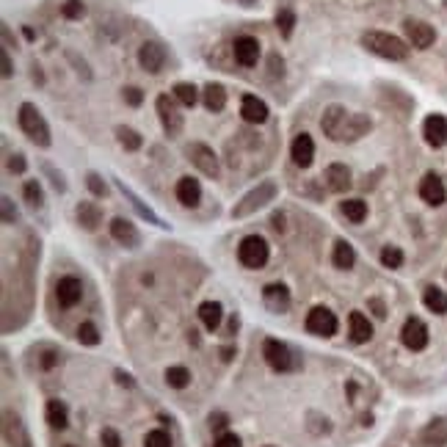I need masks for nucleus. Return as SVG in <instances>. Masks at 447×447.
Returning a JSON list of instances; mask_svg holds the SVG:
<instances>
[{
    "instance_id": "nucleus-47",
    "label": "nucleus",
    "mask_w": 447,
    "mask_h": 447,
    "mask_svg": "<svg viewBox=\"0 0 447 447\" xmlns=\"http://www.w3.org/2000/svg\"><path fill=\"white\" fill-rule=\"evenodd\" d=\"M213 447H243V442H240V436L238 434H221L216 442H213Z\"/></svg>"
},
{
    "instance_id": "nucleus-33",
    "label": "nucleus",
    "mask_w": 447,
    "mask_h": 447,
    "mask_svg": "<svg viewBox=\"0 0 447 447\" xmlns=\"http://www.w3.org/2000/svg\"><path fill=\"white\" fill-rule=\"evenodd\" d=\"M114 133H116V141H119V144H122L128 152H138V149L144 146V138H141V133H138V130H133V128H128V125H119Z\"/></svg>"
},
{
    "instance_id": "nucleus-26",
    "label": "nucleus",
    "mask_w": 447,
    "mask_h": 447,
    "mask_svg": "<svg viewBox=\"0 0 447 447\" xmlns=\"http://www.w3.org/2000/svg\"><path fill=\"white\" fill-rule=\"evenodd\" d=\"M221 317H224V307L219 301H205V304L199 307V320H202V326H205L207 331H216V329L221 326Z\"/></svg>"
},
{
    "instance_id": "nucleus-40",
    "label": "nucleus",
    "mask_w": 447,
    "mask_h": 447,
    "mask_svg": "<svg viewBox=\"0 0 447 447\" xmlns=\"http://www.w3.org/2000/svg\"><path fill=\"white\" fill-rule=\"evenodd\" d=\"M381 266L384 268H401L403 266V252L398 249V246H384L381 249Z\"/></svg>"
},
{
    "instance_id": "nucleus-6",
    "label": "nucleus",
    "mask_w": 447,
    "mask_h": 447,
    "mask_svg": "<svg viewBox=\"0 0 447 447\" xmlns=\"http://www.w3.org/2000/svg\"><path fill=\"white\" fill-rule=\"evenodd\" d=\"M185 155H188V160L205 174V177L216 179L221 174V163H219V155L207 146V144H202V141H193V144H188L185 146Z\"/></svg>"
},
{
    "instance_id": "nucleus-15",
    "label": "nucleus",
    "mask_w": 447,
    "mask_h": 447,
    "mask_svg": "<svg viewBox=\"0 0 447 447\" xmlns=\"http://www.w3.org/2000/svg\"><path fill=\"white\" fill-rule=\"evenodd\" d=\"M260 42L254 39V36H238L235 39V45H232V55H235V61L240 64V67H257V61H260Z\"/></svg>"
},
{
    "instance_id": "nucleus-57",
    "label": "nucleus",
    "mask_w": 447,
    "mask_h": 447,
    "mask_svg": "<svg viewBox=\"0 0 447 447\" xmlns=\"http://www.w3.org/2000/svg\"><path fill=\"white\" fill-rule=\"evenodd\" d=\"M67 447H75V445H67Z\"/></svg>"
},
{
    "instance_id": "nucleus-4",
    "label": "nucleus",
    "mask_w": 447,
    "mask_h": 447,
    "mask_svg": "<svg viewBox=\"0 0 447 447\" xmlns=\"http://www.w3.org/2000/svg\"><path fill=\"white\" fill-rule=\"evenodd\" d=\"M276 193H279V185L273 182V179H263V182H257V188H252L235 207H232V219H246V216H252V213H257L260 207H266L268 202L276 199Z\"/></svg>"
},
{
    "instance_id": "nucleus-28",
    "label": "nucleus",
    "mask_w": 447,
    "mask_h": 447,
    "mask_svg": "<svg viewBox=\"0 0 447 447\" xmlns=\"http://www.w3.org/2000/svg\"><path fill=\"white\" fill-rule=\"evenodd\" d=\"M75 216H78V224L83 226V229H97V224L102 221V210L94 205V202H81L78 205V210H75Z\"/></svg>"
},
{
    "instance_id": "nucleus-54",
    "label": "nucleus",
    "mask_w": 447,
    "mask_h": 447,
    "mask_svg": "<svg viewBox=\"0 0 447 447\" xmlns=\"http://www.w3.org/2000/svg\"><path fill=\"white\" fill-rule=\"evenodd\" d=\"M268 64H270V78H276V75L282 78V67H284V61H282V55H276V53H273V55H270V58H268Z\"/></svg>"
},
{
    "instance_id": "nucleus-22",
    "label": "nucleus",
    "mask_w": 447,
    "mask_h": 447,
    "mask_svg": "<svg viewBox=\"0 0 447 447\" xmlns=\"http://www.w3.org/2000/svg\"><path fill=\"white\" fill-rule=\"evenodd\" d=\"M111 235H114L116 243H122V246H128V249H135V246L141 243L138 229H135L128 219H114V221H111Z\"/></svg>"
},
{
    "instance_id": "nucleus-10",
    "label": "nucleus",
    "mask_w": 447,
    "mask_h": 447,
    "mask_svg": "<svg viewBox=\"0 0 447 447\" xmlns=\"http://www.w3.org/2000/svg\"><path fill=\"white\" fill-rule=\"evenodd\" d=\"M403 31H406L408 45L417 47V50H428V47L436 42L434 25H428V22H422V20H406V22H403Z\"/></svg>"
},
{
    "instance_id": "nucleus-14",
    "label": "nucleus",
    "mask_w": 447,
    "mask_h": 447,
    "mask_svg": "<svg viewBox=\"0 0 447 447\" xmlns=\"http://www.w3.org/2000/svg\"><path fill=\"white\" fill-rule=\"evenodd\" d=\"M420 199H422L425 205H431V207H439V205H445L447 191H445V182L439 179V174L428 172L425 177L420 179Z\"/></svg>"
},
{
    "instance_id": "nucleus-2",
    "label": "nucleus",
    "mask_w": 447,
    "mask_h": 447,
    "mask_svg": "<svg viewBox=\"0 0 447 447\" xmlns=\"http://www.w3.org/2000/svg\"><path fill=\"white\" fill-rule=\"evenodd\" d=\"M359 42L364 50H370L373 55L387 58V61H406L408 58V45L392 34H384V31H364Z\"/></svg>"
},
{
    "instance_id": "nucleus-38",
    "label": "nucleus",
    "mask_w": 447,
    "mask_h": 447,
    "mask_svg": "<svg viewBox=\"0 0 447 447\" xmlns=\"http://www.w3.org/2000/svg\"><path fill=\"white\" fill-rule=\"evenodd\" d=\"M276 28H279V34H282L284 39H290V36H293V28H296V14H293L290 8L276 11Z\"/></svg>"
},
{
    "instance_id": "nucleus-56",
    "label": "nucleus",
    "mask_w": 447,
    "mask_h": 447,
    "mask_svg": "<svg viewBox=\"0 0 447 447\" xmlns=\"http://www.w3.org/2000/svg\"><path fill=\"white\" fill-rule=\"evenodd\" d=\"M240 3H243V6H252V3H257V0H240Z\"/></svg>"
},
{
    "instance_id": "nucleus-32",
    "label": "nucleus",
    "mask_w": 447,
    "mask_h": 447,
    "mask_svg": "<svg viewBox=\"0 0 447 447\" xmlns=\"http://www.w3.org/2000/svg\"><path fill=\"white\" fill-rule=\"evenodd\" d=\"M340 210H343V216L351 224H362L367 219V202L364 199H345L340 205Z\"/></svg>"
},
{
    "instance_id": "nucleus-42",
    "label": "nucleus",
    "mask_w": 447,
    "mask_h": 447,
    "mask_svg": "<svg viewBox=\"0 0 447 447\" xmlns=\"http://www.w3.org/2000/svg\"><path fill=\"white\" fill-rule=\"evenodd\" d=\"M61 14H64L67 20H81V17L86 14V3H83V0H67V3L61 6Z\"/></svg>"
},
{
    "instance_id": "nucleus-37",
    "label": "nucleus",
    "mask_w": 447,
    "mask_h": 447,
    "mask_svg": "<svg viewBox=\"0 0 447 447\" xmlns=\"http://www.w3.org/2000/svg\"><path fill=\"white\" fill-rule=\"evenodd\" d=\"M22 196L28 199L31 207H42V205H45V191H42L39 179H28L25 188H22Z\"/></svg>"
},
{
    "instance_id": "nucleus-25",
    "label": "nucleus",
    "mask_w": 447,
    "mask_h": 447,
    "mask_svg": "<svg viewBox=\"0 0 447 447\" xmlns=\"http://www.w3.org/2000/svg\"><path fill=\"white\" fill-rule=\"evenodd\" d=\"M348 331H351V340L354 343H367L373 337V323L367 320V315L351 312L348 315Z\"/></svg>"
},
{
    "instance_id": "nucleus-43",
    "label": "nucleus",
    "mask_w": 447,
    "mask_h": 447,
    "mask_svg": "<svg viewBox=\"0 0 447 447\" xmlns=\"http://www.w3.org/2000/svg\"><path fill=\"white\" fill-rule=\"evenodd\" d=\"M86 185H89V191L94 193V196H105V193H108V185H105V179L99 177L97 172H89V174H86Z\"/></svg>"
},
{
    "instance_id": "nucleus-23",
    "label": "nucleus",
    "mask_w": 447,
    "mask_h": 447,
    "mask_svg": "<svg viewBox=\"0 0 447 447\" xmlns=\"http://www.w3.org/2000/svg\"><path fill=\"white\" fill-rule=\"evenodd\" d=\"M420 442H422V447H442V445H447V420H445V417H439V420H431V422L422 428V434H420Z\"/></svg>"
},
{
    "instance_id": "nucleus-11",
    "label": "nucleus",
    "mask_w": 447,
    "mask_h": 447,
    "mask_svg": "<svg viewBox=\"0 0 447 447\" xmlns=\"http://www.w3.org/2000/svg\"><path fill=\"white\" fill-rule=\"evenodd\" d=\"M55 298H58V304L64 310L81 304V298H83V282L78 276H61L58 284H55Z\"/></svg>"
},
{
    "instance_id": "nucleus-8",
    "label": "nucleus",
    "mask_w": 447,
    "mask_h": 447,
    "mask_svg": "<svg viewBox=\"0 0 447 447\" xmlns=\"http://www.w3.org/2000/svg\"><path fill=\"white\" fill-rule=\"evenodd\" d=\"M263 357H266L270 370H276V373H290V370H296V367H298V362H296V357H293V351H290L284 343H279V340H266V345H263Z\"/></svg>"
},
{
    "instance_id": "nucleus-31",
    "label": "nucleus",
    "mask_w": 447,
    "mask_h": 447,
    "mask_svg": "<svg viewBox=\"0 0 447 447\" xmlns=\"http://www.w3.org/2000/svg\"><path fill=\"white\" fill-rule=\"evenodd\" d=\"M331 260H334V266L343 270L354 268V263H357V252H354V246L351 243H345V240H337L334 243V254H331Z\"/></svg>"
},
{
    "instance_id": "nucleus-52",
    "label": "nucleus",
    "mask_w": 447,
    "mask_h": 447,
    "mask_svg": "<svg viewBox=\"0 0 447 447\" xmlns=\"http://www.w3.org/2000/svg\"><path fill=\"white\" fill-rule=\"evenodd\" d=\"M367 307L373 310V315H376L378 320H384V317H387V307H384V301H381V298H367Z\"/></svg>"
},
{
    "instance_id": "nucleus-29",
    "label": "nucleus",
    "mask_w": 447,
    "mask_h": 447,
    "mask_svg": "<svg viewBox=\"0 0 447 447\" xmlns=\"http://www.w3.org/2000/svg\"><path fill=\"white\" fill-rule=\"evenodd\" d=\"M45 417H47V425H50V428H58V431H64V428L69 425L67 406H64L61 401H47Z\"/></svg>"
},
{
    "instance_id": "nucleus-24",
    "label": "nucleus",
    "mask_w": 447,
    "mask_h": 447,
    "mask_svg": "<svg viewBox=\"0 0 447 447\" xmlns=\"http://www.w3.org/2000/svg\"><path fill=\"white\" fill-rule=\"evenodd\" d=\"M3 436H6V442H14L17 447H28V434L22 431V422H20V417L17 414H11V411H6L3 414Z\"/></svg>"
},
{
    "instance_id": "nucleus-21",
    "label": "nucleus",
    "mask_w": 447,
    "mask_h": 447,
    "mask_svg": "<svg viewBox=\"0 0 447 447\" xmlns=\"http://www.w3.org/2000/svg\"><path fill=\"white\" fill-rule=\"evenodd\" d=\"M174 193H177V202L182 207H196L202 202V185L193 177H179Z\"/></svg>"
},
{
    "instance_id": "nucleus-9",
    "label": "nucleus",
    "mask_w": 447,
    "mask_h": 447,
    "mask_svg": "<svg viewBox=\"0 0 447 447\" xmlns=\"http://www.w3.org/2000/svg\"><path fill=\"white\" fill-rule=\"evenodd\" d=\"M307 331L310 334H315V337H334L337 334V315L331 312V310H326V307H315V310H310V315H307Z\"/></svg>"
},
{
    "instance_id": "nucleus-1",
    "label": "nucleus",
    "mask_w": 447,
    "mask_h": 447,
    "mask_svg": "<svg viewBox=\"0 0 447 447\" xmlns=\"http://www.w3.org/2000/svg\"><path fill=\"white\" fill-rule=\"evenodd\" d=\"M320 128L323 133L329 135L331 141L337 144H351V141H359L362 135H367L373 130V122L367 114H354L343 105H329L320 116Z\"/></svg>"
},
{
    "instance_id": "nucleus-46",
    "label": "nucleus",
    "mask_w": 447,
    "mask_h": 447,
    "mask_svg": "<svg viewBox=\"0 0 447 447\" xmlns=\"http://www.w3.org/2000/svg\"><path fill=\"white\" fill-rule=\"evenodd\" d=\"M0 205H3V224L17 221V207H14V202H11L8 196H3V199H0Z\"/></svg>"
},
{
    "instance_id": "nucleus-17",
    "label": "nucleus",
    "mask_w": 447,
    "mask_h": 447,
    "mask_svg": "<svg viewBox=\"0 0 447 447\" xmlns=\"http://www.w3.org/2000/svg\"><path fill=\"white\" fill-rule=\"evenodd\" d=\"M290 158L298 169H310L315 158V141L310 133H298L290 144Z\"/></svg>"
},
{
    "instance_id": "nucleus-19",
    "label": "nucleus",
    "mask_w": 447,
    "mask_h": 447,
    "mask_svg": "<svg viewBox=\"0 0 447 447\" xmlns=\"http://www.w3.org/2000/svg\"><path fill=\"white\" fill-rule=\"evenodd\" d=\"M240 116L249 125H263L268 119V105L260 97H254V94H243V99H240Z\"/></svg>"
},
{
    "instance_id": "nucleus-51",
    "label": "nucleus",
    "mask_w": 447,
    "mask_h": 447,
    "mask_svg": "<svg viewBox=\"0 0 447 447\" xmlns=\"http://www.w3.org/2000/svg\"><path fill=\"white\" fill-rule=\"evenodd\" d=\"M45 172L50 174V177H53V185H55V191H58V193H64V191H67V182H64V177H61V174H58V172H55V169H53L50 163H45Z\"/></svg>"
},
{
    "instance_id": "nucleus-34",
    "label": "nucleus",
    "mask_w": 447,
    "mask_h": 447,
    "mask_svg": "<svg viewBox=\"0 0 447 447\" xmlns=\"http://www.w3.org/2000/svg\"><path fill=\"white\" fill-rule=\"evenodd\" d=\"M166 384H169L172 390H185V387L191 384V373H188V367H182V364L169 367V370H166Z\"/></svg>"
},
{
    "instance_id": "nucleus-55",
    "label": "nucleus",
    "mask_w": 447,
    "mask_h": 447,
    "mask_svg": "<svg viewBox=\"0 0 447 447\" xmlns=\"http://www.w3.org/2000/svg\"><path fill=\"white\" fill-rule=\"evenodd\" d=\"M116 378H119L122 384H133V381H130V376H125V373H116Z\"/></svg>"
},
{
    "instance_id": "nucleus-5",
    "label": "nucleus",
    "mask_w": 447,
    "mask_h": 447,
    "mask_svg": "<svg viewBox=\"0 0 447 447\" xmlns=\"http://www.w3.org/2000/svg\"><path fill=\"white\" fill-rule=\"evenodd\" d=\"M268 257H270L268 240L260 238V235H246V238L240 240V246H238V260H240V266H246V268H252V270L263 268V266L268 263Z\"/></svg>"
},
{
    "instance_id": "nucleus-30",
    "label": "nucleus",
    "mask_w": 447,
    "mask_h": 447,
    "mask_svg": "<svg viewBox=\"0 0 447 447\" xmlns=\"http://www.w3.org/2000/svg\"><path fill=\"white\" fill-rule=\"evenodd\" d=\"M422 304L428 307V312L447 315V293L431 284V287H425V293H422Z\"/></svg>"
},
{
    "instance_id": "nucleus-13",
    "label": "nucleus",
    "mask_w": 447,
    "mask_h": 447,
    "mask_svg": "<svg viewBox=\"0 0 447 447\" xmlns=\"http://www.w3.org/2000/svg\"><path fill=\"white\" fill-rule=\"evenodd\" d=\"M138 64L149 75H158L163 69V64H166V47L160 42H144L138 47Z\"/></svg>"
},
{
    "instance_id": "nucleus-50",
    "label": "nucleus",
    "mask_w": 447,
    "mask_h": 447,
    "mask_svg": "<svg viewBox=\"0 0 447 447\" xmlns=\"http://www.w3.org/2000/svg\"><path fill=\"white\" fill-rule=\"evenodd\" d=\"M25 166H28V163H25V155H20V152H17V155H11V158H8V172L22 174V172H25Z\"/></svg>"
},
{
    "instance_id": "nucleus-45",
    "label": "nucleus",
    "mask_w": 447,
    "mask_h": 447,
    "mask_svg": "<svg viewBox=\"0 0 447 447\" xmlns=\"http://www.w3.org/2000/svg\"><path fill=\"white\" fill-rule=\"evenodd\" d=\"M99 442H102V447H122V436H119L114 428H102Z\"/></svg>"
},
{
    "instance_id": "nucleus-20",
    "label": "nucleus",
    "mask_w": 447,
    "mask_h": 447,
    "mask_svg": "<svg viewBox=\"0 0 447 447\" xmlns=\"http://www.w3.org/2000/svg\"><path fill=\"white\" fill-rule=\"evenodd\" d=\"M323 179H326V188H329V191L343 193V191L351 188V169H348L345 163H331V166H326Z\"/></svg>"
},
{
    "instance_id": "nucleus-16",
    "label": "nucleus",
    "mask_w": 447,
    "mask_h": 447,
    "mask_svg": "<svg viewBox=\"0 0 447 447\" xmlns=\"http://www.w3.org/2000/svg\"><path fill=\"white\" fill-rule=\"evenodd\" d=\"M422 135H425V144H428V146H434V149L445 146L447 144V119L442 114L425 116V122H422Z\"/></svg>"
},
{
    "instance_id": "nucleus-3",
    "label": "nucleus",
    "mask_w": 447,
    "mask_h": 447,
    "mask_svg": "<svg viewBox=\"0 0 447 447\" xmlns=\"http://www.w3.org/2000/svg\"><path fill=\"white\" fill-rule=\"evenodd\" d=\"M17 122H20V130L28 135L36 146H50L53 138H50V128H47L45 116L39 114V108L34 102H22L20 105V114H17Z\"/></svg>"
},
{
    "instance_id": "nucleus-48",
    "label": "nucleus",
    "mask_w": 447,
    "mask_h": 447,
    "mask_svg": "<svg viewBox=\"0 0 447 447\" xmlns=\"http://www.w3.org/2000/svg\"><path fill=\"white\" fill-rule=\"evenodd\" d=\"M226 422H229V417H226L224 411H213V414L207 417V425H210L213 431H224V428H226Z\"/></svg>"
},
{
    "instance_id": "nucleus-12",
    "label": "nucleus",
    "mask_w": 447,
    "mask_h": 447,
    "mask_svg": "<svg viewBox=\"0 0 447 447\" xmlns=\"http://www.w3.org/2000/svg\"><path fill=\"white\" fill-rule=\"evenodd\" d=\"M401 340L408 351H422L428 345V326L420 317H408L401 329Z\"/></svg>"
},
{
    "instance_id": "nucleus-7",
    "label": "nucleus",
    "mask_w": 447,
    "mask_h": 447,
    "mask_svg": "<svg viewBox=\"0 0 447 447\" xmlns=\"http://www.w3.org/2000/svg\"><path fill=\"white\" fill-rule=\"evenodd\" d=\"M155 108H158V116H160V125H163V130L169 138H177L182 133V114H179L177 108V99L174 97H169V94H160L158 99H155Z\"/></svg>"
},
{
    "instance_id": "nucleus-49",
    "label": "nucleus",
    "mask_w": 447,
    "mask_h": 447,
    "mask_svg": "<svg viewBox=\"0 0 447 447\" xmlns=\"http://www.w3.org/2000/svg\"><path fill=\"white\" fill-rule=\"evenodd\" d=\"M0 67H3V69H0V72H3V78H11V75H14V64H11V55H8V50H6V47L0 50Z\"/></svg>"
},
{
    "instance_id": "nucleus-39",
    "label": "nucleus",
    "mask_w": 447,
    "mask_h": 447,
    "mask_svg": "<svg viewBox=\"0 0 447 447\" xmlns=\"http://www.w3.org/2000/svg\"><path fill=\"white\" fill-rule=\"evenodd\" d=\"M78 343H81V345H89V348L99 345V331H97L94 323H81V326H78Z\"/></svg>"
},
{
    "instance_id": "nucleus-27",
    "label": "nucleus",
    "mask_w": 447,
    "mask_h": 447,
    "mask_svg": "<svg viewBox=\"0 0 447 447\" xmlns=\"http://www.w3.org/2000/svg\"><path fill=\"white\" fill-rule=\"evenodd\" d=\"M202 99H205V108H207V111L219 114V111L226 108V89H224L221 83H207L205 91H202Z\"/></svg>"
},
{
    "instance_id": "nucleus-36",
    "label": "nucleus",
    "mask_w": 447,
    "mask_h": 447,
    "mask_svg": "<svg viewBox=\"0 0 447 447\" xmlns=\"http://www.w3.org/2000/svg\"><path fill=\"white\" fill-rule=\"evenodd\" d=\"M116 185H119V191H122V193H125V196H128V199L133 202V207H135V210H138V213H141V216H144V219H149V221H152V224H158V226H166V224L160 221V219H158V216H155V213H152L149 207H144V205H141V199L135 196V193H133V191H130V188H125V182H122V179H116Z\"/></svg>"
},
{
    "instance_id": "nucleus-35",
    "label": "nucleus",
    "mask_w": 447,
    "mask_h": 447,
    "mask_svg": "<svg viewBox=\"0 0 447 447\" xmlns=\"http://www.w3.org/2000/svg\"><path fill=\"white\" fill-rule=\"evenodd\" d=\"M174 99L179 105H185V108H193L199 102V89L193 83H177L174 86Z\"/></svg>"
},
{
    "instance_id": "nucleus-44",
    "label": "nucleus",
    "mask_w": 447,
    "mask_h": 447,
    "mask_svg": "<svg viewBox=\"0 0 447 447\" xmlns=\"http://www.w3.org/2000/svg\"><path fill=\"white\" fill-rule=\"evenodd\" d=\"M122 97H125V102H128L130 108H138V105L144 102V91L138 89V86H128V89L122 91Z\"/></svg>"
},
{
    "instance_id": "nucleus-53",
    "label": "nucleus",
    "mask_w": 447,
    "mask_h": 447,
    "mask_svg": "<svg viewBox=\"0 0 447 447\" xmlns=\"http://www.w3.org/2000/svg\"><path fill=\"white\" fill-rule=\"evenodd\" d=\"M58 362H61V354H55V351H45V357L39 359L42 370H53V367H55Z\"/></svg>"
},
{
    "instance_id": "nucleus-18",
    "label": "nucleus",
    "mask_w": 447,
    "mask_h": 447,
    "mask_svg": "<svg viewBox=\"0 0 447 447\" xmlns=\"http://www.w3.org/2000/svg\"><path fill=\"white\" fill-rule=\"evenodd\" d=\"M263 304L276 315L287 312V310H290V290H287L282 282L266 284V287H263Z\"/></svg>"
},
{
    "instance_id": "nucleus-41",
    "label": "nucleus",
    "mask_w": 447,
    "mask_h": 447,
    "mask_svg": "<svg viewBox=\"0 0 447 447\" xmlns=\"http://www.w3.org/2000/svg\"><path fill=\"white\" fill-rule=\"evenodd\" d=\"M144 447H174V445H172V436H169L163 428H155V431L146 434Z\"/></svg>"
}]
</instances>
